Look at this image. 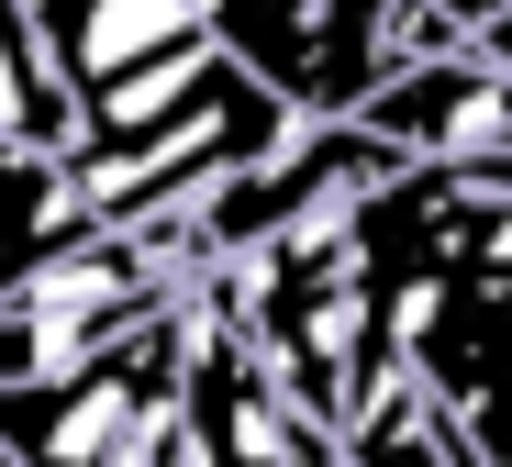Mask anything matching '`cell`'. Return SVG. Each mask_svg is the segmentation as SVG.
Instances as JSON below:
<instances>
[{
    "mask_svg": "<svg viewBox=\"0 0 512 467\" xmlns=\"http://www.w3.org/2000/svg\"><path fill=\"white\" fill-rule=\"evenodd\" d=\"M78 145V89L56 78V45L23 0H0V156H67Z\"/></svg>",
    "mask_w": 512,
    "mask_h": 467,
    "instance_id": "cell-3",
    "label": "cell"
},
{
    "mask_svg": "<svg viewBox=\"0 0 512 467\" xmlns=\"http://www.w3.org/2000/svg\"><path fill=\"white\" fill-rule=\"evenodd\" d=\"M56 78L67 89H101L123 67H156V56H179V45H212V0H56Z\"/></svg>",
    "mask_w": 512,
    "mask_h": 467,
    "instance_id": "cell-1",
    "label": "cell"
},
{
    "mask_svg": "<svg viewBox=\"0 0 512 467\" xmlns=\"http://www.w3.org/2000/svg\"><path fill=\"white\" fill-rule=\"evenodd\" d=\"M90 234H112V223L90 212V190H78L67 156H0V290L34 278L45 256L90 245Z\"/></svg>",
    "mask_w": 512,
    "mask_h": 467,
    "instance_id": "cell-2",
    "label": "cell"
}]
</instances>
